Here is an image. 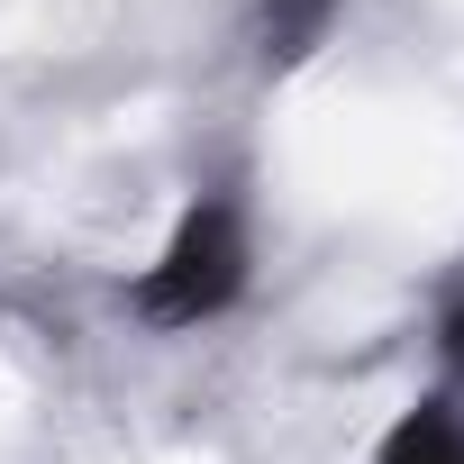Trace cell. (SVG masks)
Listing matches in <instances>:
<instances>
[{"label": "cell", "mask_w": 464, "mask_h": 464, "mask_svg": "<svg viewBox=\"0 0 464 464\" xmlns=\"http://www.w3.org/2000/svg\"><path fill=\"white\" fill-rule=\"evenodd\" d=\"M328 10H337V0H274V46H283V55H301V46L319 37V19H328Z\"/></svg>", "instance_id": "obj_3"}, {"label": "cell", "mask_w": 464, "mask_h": 464, "mask_svg": "<svg viewBox=\"0 0 464 464\" xmlns=\"http://www.w3.org/2000/svg\"><path fill=\"white\" fill-rule=\"evenodd\" d=\"M237 292H246V227H237V209L209 200V209H191L173 227V246L146 265L137 310L155 328H200V319H218Z\"/></svg>", "instance_id": "obj_1"}, {"label": "cell", "mask_w": 464, "mask_h": 464, "mask_svg": "<svg viewBox=\"0 0 464 464\" xmlns=\"http://www.w3.org/2000/svg\"><path fill=\"white\" fill-rule=\"evenodd\" d=\"M373 464H464V428H455L446 410H410V419L382 437Z\"/></svg>", "instance_id": "obj_2"}, {"label": "cell", "mask_w": 464, "mask_h": 464, "mask_svg": "<svg viewBox=\"0 0 464 464\" xmlns=\"http://www.w3.org/2000/svg\"><path fill=\"white\" fill-rule=\"evenodd\" d=\"M437 346H446V364H455V373H464V301H455V310H446V337H437Z\"/></svg>", "instance_id": "obj_4"}]
</instances>
